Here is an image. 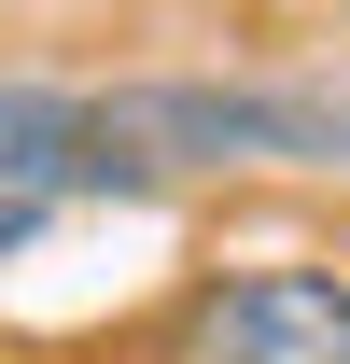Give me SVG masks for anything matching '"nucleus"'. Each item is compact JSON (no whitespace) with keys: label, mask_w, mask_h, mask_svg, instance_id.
<instances>
[{"label":"nucleus","mask_w":350,"mask_h":364,"mask_svg":"<svg viewBox=\"0 0 350 364\" xmlns=\"http://www.w3.org/2000/svg\"><path fill=\"white\" fill-rule=\"evenodd\" d=\"M169 364H350V280L322 267H224L169 309Z\"/></svg>","instance_id":"obj_1"},{"label":"nucleus","mask_w":350,"mask_h":364,"mask_svg":"<svg viewBox=\"0 0 350 364\" xmlns=\"http://www.w3.org/2000/svg\"><path fill=\"white\" fill-rule=\"evenodd\" d=\"M85 140H98L85 85L14 70V85H0V196H85Z\"/></svg>","instance_id":"obj_2"},{"label":"nucleus","mask_w":350,"mask_h":364,"mask_svg":"<svg viewBox=\"0 0 350 364\" xmlns=\"http://www.w3.org/2000/svg\"><path fill=\"white\" fill-rule=\"evenodd\" d=\"M266 85V168H350V70H253Z\"/></svg>","instance_id":"obj_3"},{"label":"nucleus","mask_w":350,"mask_h":364,"mask_svg":"<svg viewBox=\"0 0 350 364\" xmlns=\"http://www.w3.org/2000/svg\"><path fill=\"white\" fill-rule=\"evenodd\" d=\"M43 225H56V196H0V267H14V252H28Z\"/></svg>","instance_id":"obj_4"}]
</instances>
